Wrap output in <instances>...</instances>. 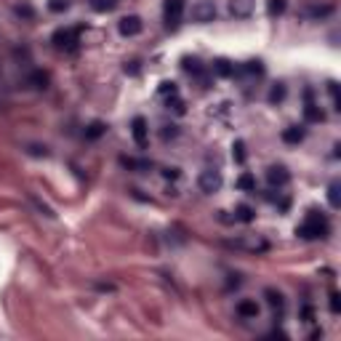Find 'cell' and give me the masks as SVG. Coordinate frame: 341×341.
<instances>
[{
	"instance_id": "obj_1",
	"label": "cell",
	"mask_w": 341,
	"mask_h": 341,
	"mask_svg": "<svg viewBox=\"0 0 341 341\" xmlns=\"http://www.w3.org/2000/svg\"><path fill=\"white\" fill-rule=\"evenodd\" d=\"M331 232V224H328V219L323 213H317V211H309L307 213V219L299 224L296 229V235L299 238H304V240H317V238H325V235Z\"/></svg>"
},
{
	"instance_id": "obj_2",
	"label": "cell",
	"mask_w": 341,
	"mask_h": 341,
	"mask_svg": "<svg viewBox=\"0 0 341 341\" xmlns=\"http://www.w3.org/2000/svg\"><path fill=\"white\" fill-rule=\"evenodd\" d=\"M221 184H224V179H221V170H216V168H208L198 176V187L203 195H216L221 189Z\"/></svg>"
},
{
	"instance_id": "obj_3",
	"label": "cell",
	"mask_w": 341,
	"mask_h": 341,
	"mask_svg": "<svg viewBox=\"0 0 341 341\" xmlns=\"http://www.w3.org/2000/svg\"><path fill=\"white\" fill-rule=\"evenodd\" d=\"M189 16H192L195 24H208L216 19V3L213 0H198V3H192V11H189Z\"/></svg>"
},
{
	"instance_id": "obj_4",
	"label": "cell",
	"mask_w": 341,
	"mask_h": 341,
	"mask_svg": "<svg viewBox=\"0 0 341 341\" xmlns=\"http://www.w3.org/2000/svg\"><path fill=\"white\" fill-rule=\"evenodd\" d=\"M131 136H134V141H136V147H139V149H147V144H149V126H147V120H144L141 115H136L134 123H131Z\"/></svg>"
},
{
	"instance_id": "obj_5",
	"label": "cell",
	"mask_w": 341,
	"mask_h": 341,
	"mask_svg": "<svg viewBox=\"0 0 341 341\" xmlns=\"http://www.w3.org/2000/svg\"><path fill=\"white\" fill-rule=\"evenodd\" d=\"M141 30H144V22L139 16H123L120 22H117V32H120L123 37H136V35H141Z\"/></svg>"
},
{
	"instance_id": "obj_6",
	"label": "cell",
	"mask_w": 341,
	"mask_h": 341,
	"mask_svg": "<svg viewBox=\"0 0 341 341\" xmlns=\"http://www.w3.org/2000/svg\"><path fill=\"white\" fill-rule=\"evenodd\" d=\"M184 5H187V0H166V3H163V14H166L168 27H176V24H179L181 14H184Z\"/></svg>"
},
{
	"instance_id": "obj_7",
	"label": "cell",
	"mask_w": 341,
	"mask_h": 341,
	"mask_svg": "<svg viewBox=\"0 0 341 341\" xmlns=\"http://www.w3.org/2000/svg\"><path fill=\"white\" fill-rule=\"evenodd\" d=\"M267 181H270L272 189H283L288 181H291V173H288L285 166H272L270 170H267Z\"/></svg>"
},
{
	"instance_id": "obj_8",
	"label": "cell",
	"mask_w": 341,
	"mask_h": 341,
	"mask_svg": "<svg viewBox=\"0 0 341 341\" xmlns=\"http://www.w3.org/2000/svg\"><path fill=\"white\" fill-rule=\"evenodd\" d=\"M256 8V0H229V14L235 19H248Z\"/></svg>"
},
{
	"instance_id": "obj_9",
	"label": "cell",
	"mask_w": 341,
	"mask_h": 341,
	"mask_svg": "<svg viewBox=\"0 0 341 341\" xmlns=\"http://www.w3.org/2000/svg\"><path fill=\"white\" fill-rule=\"evenodd\" d=\"M238 314L242 320H256L259 317V304H256V299H242V301H238Z\"/></svg>"
},
{
	"instance_id": "obj_10",
	"label": "cell",
	"mask_w": 341,
	"mask_h": 341,
	"mask_svg": "<svg viewBox=\"0 0 341 341\" xmlns=\"http://www.w3.org/2000/svg\"><path fill=\"white\" fill-rule=\"evenodd\" d=\"M304 117H307V123H323V120H325L323 109H320L317 104L312 102V91H307V107H304Z\"/></svg>"
},
{
	"instance_id": "obj_11",
	"label": "cell",
	"mask_w": 341,
	"mask_h": 341,
	"mask_svg": "<svg viewBox=\"0 0 341 341\" xmlns=\"http://www.w3.org/2000/svg\"><path fill=\"white\" fill-rule=\"evenodd\" d=\"M77 35H80V30H56L54 32V43L59 45V48H64V45L77 43Z\"/></svg>"
},
{
	"instance_id": "obj_12",
	"label": "cell",
	"mask_w": 341,
	"mask_h": 341,
	"mask_svg": "<svg viewBox=\"0 0 341 341\" xmlns=\"http://www.w3.org/2000/svg\"><path fill=\"white\" fill-rule=\"evenodd\" d=\"M120 166L128 168V170H136V173H144V170L152 168L149 160H136V157H120Z\"/></svg>"
},
{
	"instance_id": "obj_13",
	"label": "cell",
	"mask_w": 341,
	"mask_h": 341,
	"mask_svg": "<svg viewBox=\"0 0 341 341\" xmlns=\"http://www.w3.org/2000/svg\"><path fill=\"white\" fill-rule=\"evenodd\" d=\"M264 299H267V304H270L274 312H283L285 299H283V293H280V291H274V288H267V291H264Z\"/></svg>"
},
{
	"instance_id": "obj_14",
	"label": "cell",
	"mask_w": 341,
	"mask_h": 341,
	"mask_svg": "<svg viewBox=\"0 0 341 341\" xmlns=\"http://www.w3.org/2000/svg\"><path fill=\"white\" fill-rule=\"evenodd\" d=\"M211 72H213V75H219V77H229V75H235V64L227 62V59H216Z\"/></svg>"
},
{
	"instance_id": "obj_15",
	"label": "cell",
	"mask_w": 341,
	"mask_h": 341,
	"mask_svg": "<svg viewBox=\"0 0 341 341\" xmlns=\"http://www.w3.org/2000/svg\"><path fill=\"white\" fill-rule=\"evenodd\" d=\"M238 189L240 192H256V176L253 173H248V170H242V173L238 176Z\"/></svg>"
},
{
	"instance_id": "obj_16",
	"label": "cell",
	"mask_w": 341,
	"mask_h": 341,
	"mask_svg": "<svg viewBox=\"0 0 341 341\" xmlns=\"http://www.w3.org/2000/svg\"><path fill=\"white\" fill-rule=\"evenodd\" d=\"M283 141H285V144H301V141H304V128L288 126V128L283 131Z\"/></svg>"
},
{
	"instance_id": "obj_17",
	"label": "cell",
	"mask_w": 341,
	"mask_h": 341,
	"mask_svg": "<svg viewBox=\"0 0 341 341\" xmlns=\"http://www.w3.org/2000/svg\"><path fill=\"white\" fill-rule=\"evenodd\" d=\"M328 205L336 211V208H341V184L339 181H331L328 184Z\"/></svg>"
},
{
	"instance_id": "obj_18",
	"label": "cell",
	"mask_w": 341,
	"mask_h": 341,
	"mask_svg": "<svg viewBox=\"0 0 341 341\" xmlns=\"http://www.w3.org/2000/svg\"><path fill=\"white\" fill-rule=\"evenodd\" d=\"M235 219L242 221V224H251V221L256 219V211H253L251 205H245V203H242V205L235 208Z\"/></svg>"
},
{
	"instance_id": "obj_19",
	"label": "cell",
	"mask_w": 341,
	"mask_h": 341,
	"mask_svg": "<svg viewBox=\"0 0 341 341\" xmlns=\"http://www.w3.org/2000/svg\"><path fill=\"white\" fill-rule=\"evenodd\" d=\"M285 94H288V88L283 83H274L272 88H270V96H267V99H270V104H280L285 99Z\"/></svg>"
},
{
	"instance_id": "obj_20",
	"label": "cell",
	"mask_w": 341,
	"mask_h": 341,
	"mask_svg": "<svg viewBox=\"0 0 341 341\" xmlns=\"http://www.w3.org/2000/svg\"><path fill=\"white\" fill-rule=\"evenodd\" d=\"M104 131H107V126H104V123H91L88 128H85V139H91V141H96V139H102L104 136Z\"/></svg>"
},
{
	"instance_id": "obj_21",
	"label": "cell",
	"mask_w": 341,
	"mask_h": 341,
	"mask_svg": "<svg viewBox=\"0 0 341 341\" xmlns=\"http://www.w3.org/2000/svg\"><path fill=\"white\" fill-rule=\"evenodd\" d=\"M285 8H288L285 0H270V3H267V14L270 16H283Z\"/></svg>"
},
{
	"instance_id": "obj_22",
	"label": "cell",
	"mask_w": 341,
	"mask_h": 341,
	"mask_svg": "<svg viewBox=\"0 0 341 341\" xmlns=\"http://www.w3.org/2000/svg\"><path fill=\"white\" fill-rule=\"evenodd\" d=\"M117 5V0H91V8L99 11V14H107V11H112Z\"/></svg>"
},
{
	"instance_id": "obj_23",
	"label": "cell",
	"mask_w": 341,
	"mask_h": 341,
	"mask_svg": "<svg viewBox=\"0 0 341 341\" xmlns=\"http://www.w3.org/2000/svg\"><path fill=\"white\" fill-rule=\"evenodd\" d=\"M30 203H32V205H35V208H37V211H40L43 216H48V219H54V216H56V213H54V208H51V205H45L43 200H37L35 195H30Z\"/></svg>"
},
{
	"instance_id": "obj_24",
	"label": "cell",
	"mask_w": 341,
	"mask_h": 341,
	"mask_svg": "<svg viewBox=\"0 0 341 341\" xmlns=\"http://www.w3.org/2000/svg\"><path fill=\"white\" fill-rule=\"evenodd\" d=\"M232 157H235V163H240V166H242V163H245V141H235L232 144Z\"/></svg>"
},
{
	"instance_id": "obj_25",
	"label": "cell",
	"mask_w": 341,
	"mask_h": 341,
	"mask_svg": "<svg viewBox=\"0 0 341 341\" xmlns=\"http://www.w3.org/2000/svg\"><path fill=\"white\" fill-rule=\"evenodd\" d=\"M69 8V0H48V11L51 14H64Z\"/></svg>"
},
{
	"instance_id": "obj_26",
	"label": "cell",
	"mask_w": 341,
	"mask_h": 341,
	"mask_svg": "<svg viewBox=\"0 0 341 341\" xmlns=\"http://www.w3.org/2000/svg\"><path fill=\"white\" fill-rule=\"evenodd\" d=\"M160 96H168V99H173V96H179V88H176V83H163L160 85Z\"/></svg>"
},
{
	"instance_id": "obj_27",
	"label": "cell",
	"mask_w": 341,
	"mask_h": 341,
	"mask_svg": "<svg viewBox=\"0 0 341 341\" xmlns=\"http://www.w3.org/2000/svg\"><path fill=\"white\" fill-rule=\"evenodd\" d=\"M328 94H331V102H333V109H341V102H339V85L336 83H328Z\"/></svg>"
},
{
	"instance_id": "obj_28",
	"label": "cell",
	"mask_w": 341,
	"mask_h": 341,
	"mask_svg": "<svg viewBox=\"0 0 341 341\" xmlns=\"http://www.w3.org/2000/svg\"><path fill=\"white\" fill-rule=\"evenodd\" d=\"M30 80L35 83V88H45V83H48V75H45V72H35Z\"/></svg>"
},
{
	"instance_id": "obj_29",
	"label": "cell",
	"mask_w": 341,
	"mask_h": 341,
	"mask_svg": "<svg viewBox=\"0 0 341 341\" xmlns=\"http://www.w3.org/2000/svg\"><path fill=\"white\" fill-rule=\"evenodd\" d=\"M30 155H35V157H48V147H40V144H30Z\"/></svg>"
},
{
	"instance_id": "obj_30",
	"label": "cell",
	"mask_w": 341,
	"mask_h": 341,
	"mask_svg": "<svg viewBox=\"0 0 341 341\" xmlns=\"http://www.w3.org/2000/svg\"><path fill=\"white\" fill-rule=\"evenodd\" d=\"M16 16H24V19H35V11L30 8V5H16Z\"/></svg>"
},
{
	"instance_id": "obj_31",
	"label": "cell",
	"mask_w": 341,
	"mask_h": 341,
	"mask_svg": "<svg viewBox=\"0 0 341 341\" xmlns=\"http://www.w3.org/2000/svg\"><path fill=\"white\" fill-rule=\"evenodd\" d=\"M331 312L339 314L341 312V301H339V291H331Z\"/></svg>"
},
{
	"instance_id": "obj_32",
	"label": "cell",
	"mask_w": 341,
	"mask_h": 341,
	"mask_svg": "<svg viewBox=\"0 0 341 341\" xmlns=\"http://www.w3.org/2000/svg\"><path fill=\"white\" fill-rule=\"evenodd\" d=\"M331 11H333V5H325V8H312V16L320 19V16H328Z\"/></svg>"
},
{
	"instance_id": "obj_33",
	"label": "cell",
	"mask_w": 341,
	"mask_h": 341,
	"mask_svg": "<svg viewBox=\"0 0 341 341\" xmlns=\"http://www.w3.org/2000/svg\"><path fill=\"white\" fill-rule=\"evenodd\" d=\"M179 134L176 131V126H166V131H163V141H168V139H173V136Z\"/></svg>"
},
{
	"instance_id": "obj_34",
	"label": "cell",
	"mask_w": 341,
	"mask_h": 341,
	"mask_svg": "<svg viewBox=\"0 0 341 341\" xmlns=\"http://www.w3.org/2000/svg\"><path fill=\"white\" fill-rule=\"evenodd\" d=\"M163 176H166V179H179V168H166Z\"/></svg>"
},
{
	"instance_id": "obj_35",
	"label": "cell",
	"mask_w": 341,
	"mask_h": 341,
	"mask_svg": "<svg viewBox=\"0 0 341 341\" xmlns=\"http://www.w3.org/2000/svg\"><path fill=\"white\" fill-rule=\"evenodd\" d=\"M126 72H131V75H136V72H139V67H136V62L126 64Z\"/></svg>"
}]
</instances>
